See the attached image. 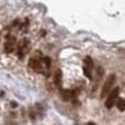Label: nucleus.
Listing matches in <instances>:
<instances>
[{"label": "nucleus", "mask_w": 125, "mask_h": 125, "mask_svg": "<svg viewBox=\"0 0 125 125\" xmlns=\"http://www.w3.org/2000/svg\"><path fill=\"white\" fill-rule=\"evenodd\" d=\"M115 79H116V76H115L114 73H111V75H109V77L105 79V82H104L103 87H102L101 98H104L109 93V91L111 90V88H112L113 84H114Z\"/></svg>", "instance_id": "obj_1"}, {"label": "nucleus", "mask_w": 125, "mask_h": 125, "mask_svg": "<svg viewBox=\"0 0 125 125\" xmlns=\"http://www.w3.org/2000/svg\"><path fill=\"white\" fill-rule=\"evenodd\" d=\"M119 92H120V89L119 88H115L114 90L111 92V94L108 97V99H106L105 101V106L106 109H111L113 105H114V102L117 100V98H119Z\"/></svg>", "instance_id": "obj_2"}, {"label": "nucleus", "mask_w": 125, "mask_h": 125, "mask_svg": "<svg viewBox=\"0 0 125 125\" xmlns=\"http://www.w3.org/2000/svg\"><path fill=\"white\" fill-rule=\"evenodd\" d=\"M14 47H15V40L9 39L8 37V41L4 44V51H6L7 53H12L13 51H14Z\"/></svg>", "instance_id": "obj_3"}, {"label": "nucleus", "mask_w": 125, "mask_h": 125, "mask_svg": "<svg viewBox=\"0 0 125 125\" xmlns=\"http://www.w3.org/2000/svg\"><path fill=\"white\" fill-rule=\"evenodd\" d=\"M28 46H29V40L23 39L21 43L19 44V50H18V55H19L20 58L23 57V52H24V50H25Z\"/></svg>", "instance_id": "obj_4"}, {"label": "nucleus", "mask_w": 125, "mask_h": 125, "mask_svg": "<svg viewBox=\"0 0 125 125\" xmlns=\"http://www.w3.org/2000/svg\"><path fill=\"white\" fill-rule=\"evenodd\" d=\"M62 70L61 69H57L56 73H55V76H54V83L56 84L58 88H61L62 87Z\"/></svg>", "instance_id": "obj_5"}, {"label": "nucleus", "mask_w": 125, "mask_h": 125, "mask_svg": "<svg viewBox=\"0 0 125 125\" xmlns=\"http://www.w3.org/2000/svg\"><path fill=\"white\" fill-rule=\"evenodd\" d=\"M61 95H62V99L64 100V101H69V100L73 99V92L71 90H62Z\"/></svg>", "instance_id": "obj_6"}, {"label": "nucleus", "mask_w": 125, "mask_h": 125, "mask_svg": "<svg viewBox=\"0 0 125 125\" xmlns=\"http://www.w3.org/2000/svg\"><path fill=\"white\" fill-rule=\"evenodd\" d=\"M30 66L32 67V68L34 69V70H36V71L42 70V65H41V62H39L37 59L31 58V59H30Z\"/></svg>", "instance_id": "obj_7"}, {"label": "nucleus", "mask_w": 125, "mask_h": 125, "mask_svg": "<svg viewBox=\"0 0 125 125\" xmlns=\"http://www.w3.org/2000/svg\"><path fill=\"white\" fill-rule=\"evenodd\" d=\"M116 106H117V109H119V111H121V112L125 111V100L119 99L116 101Z\"/></svg>", "instance_id": "obj_8"}, {"label": "nucleus", "mask_w": 125, "mask_h": 125, "mask_svg": "<svg viewBox=\"0 0 125 125\" xmlns=\"http://www.w3.org/2000/svg\"><path fill=\"white\" fill-rule=\"evenodd\" d=\"M84 66H87L90 69L93 68V62H92V59H91L90 56H87L86 58H84Z\"/></svg>", "instance_id": "obj_9"}, {"label": "nucleus", "mask_w": 125, "mask_h": 125, "mask_svg": "<svg viewBox=\"0 0 125 125\" xmlns=\"http://www.w3.org/2000/svg\"><path fill=\"white\" fill-rule=\"evenodd\" d=\"M91 70L92 69H90V68H88L87 66H83V73H84V76H86L88 79H92V75H91Z\"/></svg>", "instance_id": "obj_10"}, {"label": "nucleus", "mask_w": 125, "mask_h": 125, "mask_svg": "<svg viewBox=\"0 0 125 125\" xmlns=\"http://www.w3.org/2000/svg\"><path fill=\"white\" fill-rule=\"evenodd\" d=\"M44 62H45V65L47 67L51 66V58L50 57H44Z\"/></svg>", "instance_id": "obj_11"}, {"label": "nucleus", "mask_w": 125, "mask_h": 125, "mask_svg": "<svg viewBox=\"0 0 125 125\" xmlns=\"http://www.w3.org/2000/svg\"><path fill=\"white\" fill-rule=\"evenodd\" d=\"M11 106H12V108H17L18 104L15 103V102H11Z\"/></svg>", "instance_id": "obj_12"}, {"label": "nucleus", "mask_w": 125, "mask_h": 125, "mask_svg": "<svg viewBox=\"0 0 125 125\" xmlns=\"http://www.w3.org/2000/svg\"><path fill=\"white\" fill-rule=\"evenodd\" d=\"M87 125H97V124H94L93 122H89V123H87Z\"/></svg>", "instance_id": "obj_13"}, {"label": "nucleus", "mask_w": 125, "mask_h": 125, "mask_svg": "<svg viewBox=\"0 0 125 125\" xmlns=\"http://www.w3.org/2000/svg\"><path fill=\"white\" fill-rule=\"evenodd\" d=\"M75 125H78V124H75Z\"/></svg>", "instance_id": "obj_14"}]
</instances>
